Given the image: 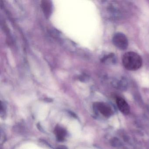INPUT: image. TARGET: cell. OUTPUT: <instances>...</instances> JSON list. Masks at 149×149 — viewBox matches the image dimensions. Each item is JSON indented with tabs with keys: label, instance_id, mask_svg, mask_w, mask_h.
Listing matches in <instances>:
<instances>
[{
	"label": "cell",
	"instance_id": "cell-1",
	"mask_svg": "<svg viewBox=\"0 0 149 149\" xmlns=\"http://www.w3.org/2000/svg\"><path fill=\"white\" fill-rule=\"evenodd\" d=\"M122 62L124 67L127 70L135 71L142 67L143 61L138 54L134 52H128L123 56Z\"/></svg>",
	"mask_w": 149,
	"mask_h": 149
},
{
	"label": "cell",
	"instance_id": "cell-2",
	"mask_svg": "<svg viewBox=\"0 0 149 149\" xmlns=\"http://www.w3.org/2000/svg\"><path fill=\"white\" fill-rule=\"evenodd\" d=\"M113 44L121 50H125L128 47V40L124 34L117 33L115 34L112 38Z\"/></svg>",
	"mask_w": 149,
	"mask_h": 149
},
{
	"label": "cell",
	"instance_id": "cell-3",
	"mask_svg": "<svg viewBox=\"0 0 149 149\" xmlns=\"http://www.w3.org/2000/svg\"><path fill=\"white\" fill-rule=\"evenodd\" d=\"M116 103L119 110L124 115H128L130 111V108L127 102L121 97L116 98Z\"/></svg>",
	"mask_w": 149,
	"mask_h": 149
},
{
	"label": "cell",
	"instance_id": "cell-4",
	"mask_svg": "<svg viewBox=\"0 0 149 149\" xmlns=\"http://www.w3.org/2000/svg\"><path fill=\"white\" fill-rule=\"evenodd\" d=\"M95 106L99 111L105 116L109 117L112 114V111L111 108L103 103H97Z\"/></svg>",
	"mask_w": 149,
	"mask_h": 149
},
{
	"label": "cell",
	"instance_id": "cell-5",
	"mask_svg": "<svg viewBox=\"0 0 149 149\" xmlns=\"http://www.w3.org/2000/svg\"><path fill=\"white\" fill-rule=\"evenodd\" d=\"M41 8L45 16L47 18L50 17L52 13V5L49 1H41Z\"/></svg>",
	"mask_w": 149,
	"mask_h": 149
},
{
	"label": "cell",
	"instance_id": "cell-6",
	"mask_svg": "<svg viewBox=\"0 0 149 149\" xmlns=\"http://www.w3.org/2000/svg\"><path fill=\"white\" fill-rule=\"evenodd\" d=\"M55 133L57 139L59 141L64 140L65 136L67 134L66 130L61 126H57L55 130Z\"/></svg>",
	"mask_w": 149,
	"mask_h": 149
},
{
	"label": "cell",
	"instance_id": "cell-7",
	"mask_svg": "<svg viewBox=\"0 0 149 149\" xmlns=\"http://www.w3.org/2000/svg\"><path fill=\"white\" fill-rule=\"evenodd\" d=\"M57 149H67V148L64 147V146H61V147H59Z\"/></svg>",
	"mask_w": 149,
	"mask_h": 149
}]
</instances>
